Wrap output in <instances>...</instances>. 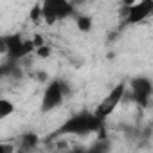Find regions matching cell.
<instances>
[{
	"instance_id": "7c38bea8",
	"label": "cell",
	"mask_w": 153,
	"mask_h": 153,
	"mask_svg": "<svg viewBox=\"0 0 153 153\" xmlns=\"http://www.w3.org/2000/svg\"><path fill=\"white\" fill-rule=\"evenodd\" d=\"M51 52H52V51H51V47H49V45L45 43V45H42V47H38L34 54H36L38 58H49V56H51Z\"/></svg>"
},
{
	"instance_id": "9c48e42d",
	"label": "cell",
	"mask_w": 153,
	"mask_h": 153,
	"mask_svg": "<svg viewBox=\"0 0 153 153\" xmlns=\"http://www.w3.org/2000/svg\"><path fill=\"white\" fill-rule=\"evenodd\" d=\"M81 153H110V142L105 140V139H101V140L90 144V146H88L87 149H83Z\"/></svg>"
},
{
	"instance_id": "52a82bcc",
	"label": "cell",
	"mask_w": 153,
	"mask_h": 153,
	"mask_svg": "<svg viewBox=\"0 0 153 153\" xmlns=\"http://www.w3.org/2000/svg\"><path fill=\"white\" fill-rule=\"evenodd\" d=\"M130 92H131V99L139 105V106H148L149 99L153 96V81L148 76H135L130 79Z\"/></svg>"
},
{
	"instance_id": "3957f363",
	"label": "cell",
	"mask_w": 153,
	"mask_h": 153,
	"mask_svg": "<svg viewBox=\"0 0 153 153\" xmlns=\"http://www.w3.org/2000/svg\"><path fill=\"white\" fill-rule=\"evenodd\" d=\"M0 52L11 61H18L36 52V45L33 40H25L20 34H6L0 38Z\"/></svg>"
},
{
	"instance_id": "30bf717a",
	"label": "cell",
	"mask_w": 153,
	"mask_h": 153,
	"mask_svg": "<svg viewBox=\"0 0 153 153\" xmlns=\"http://www.w3.org/2000/svg\"><path fill=\"white\" fill-rule=\"evenodd\" d=\"M76 27L83 33H88L92 29V18L87 16V15H78L76 16Z\"/></svg>"
},
{
	"instance_id": "5b68a950",
	"label": "cell",
	"mask_w": 153,
	"mask_h": 153,
	"mask_svg": "<svg viewBox=\"0 0 153 153\" xmlns=\"http://www.w3.org/2000/svg\"><path fill=\"white\" fill-rule=\"evenodd\" d=\"M126 90H128V85H126V83H117V85L99 101V105L94 108L96 117L105 123V121L115 112V108L121 105V101H123L124 96H126Z\"/></svg>"
},
{
	"instance_id": "6da1fadb",
	"label": "cell",
	"mask_w": 153,
	"mask_h": 153,
	"mask_svg": "<svg viewBox=\"0 0 153 153\" xmlns=\"http://www.w3.org/2000/svg\"><path fill=\"white\" fill-rule=\"evenodd\" d=\"M105 126V123L101 119L96 117L94 112H79L74 114L72 117H68L56 131V135H90V133H97L101 131Z\"/></svg>"
},
{
	"instance_id": "7a4b0ae2",
	"label": "cell",
	"mask_w": 153,
	"mask_h": 153,
	"mask_svg": "<svg viewBox=\"0 0 153 153\" xmlns=\"http://www.w3.org/2000/svg\"><path fill=\"white\" fill-rule=\"evenodd\" d=\"M70 85L61 79V78H54L47 83L45 90H43V96H42V103H40V110L42 114H49L56 108H59L65 99L70 96Z\"/></svg>"
},
{
	"instance_id": "ba28073f",
	"label": "cell",
	"mask_w": 153,
	"mask_h": 153,
	"mask_svg": "<svg viewBox=\"0 0 153 153\" xmlns=\"http://www.w3.org/2000/svg\"><path fill=\"white\" fill-rule=\"evenodd\" d=\"M38 137H36V133H33V131H29V133H25L22 139H20V144H18V149H20V153H29V151H33L36 146H38Z\"/></svg>"
},
{
	"instance_id": "4fadbf2b",
	"label": "cell",
	"mask_w": 153,
	"mask_h": 153,
	"mask_svg": "<svg viewBox=\"0 0 153 153\" xmlns=\"http://www.w3.org/2000/svg\"><path fill=\"white\" fill-rule=\"evenodd\" d=\"M0 148H2V153H15V144L4 142V144H0Z\"/></svg>"
},
{
	"instance_id": "8fae6325",
	"label": "cell",
	"mask_w": 153,
	"mask_h": 153,
	"mask_svg": "<svg viewBox=\"0 0 153 153\" xmlns=\"http://www.w3.org/2000/svg\"><path fill=\"white\" fill-rule=\"evenodd\" d=\"M15 112V105L9 99H0V119H6Z\"/></svg>"
},
{
	"instance_id": "8992f818",
	"label": "cell",
	"mask_w": 153,
	"mask_h": 153,
	"mask_svg": "<svg viewBox=\"0 0 153 153\" xmlns=\"http://www.w3.org/2000/svg\"><path fill=\"white\" fill-rule=\"evenodd\" d=\"M124 24L126 25H137L146 22L153 16V0H140V2L124 4Z\"/></svg>"
},
{
	"instance_id": "277c9868",
	"label": "cell",
	"mask_w": 153,
	"mask_h": 153,
	"mask_svg": "<svg viewBox=\"0 0 153 153\" xmlns=\"http://www.w3.org/2000/svg\"><path fill=\"white\" fill-rule=\"evenodd\" d=\"M76 16H78L76 6L67 2V0H45V2H42V20L49 25Z\"/></svg>"
}]
</instances>
